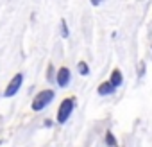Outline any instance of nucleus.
Wrapping results in <instances>:
<instances>
[{
  "instance_id": "nucleus-1",
  "label": "nucleus",
  "mask_w": 152,
  "mask_h": 147,
  "mask_svg": "<svg viewBox=\"0 0 152 147\" xmlns=\"http://www.w3.org/2000/svg\"><path fill=\"white\" fill-rule=\"evenodd\" d=\"M54 97H56V92H54V90H50V88L38 92V93H36V97L32 99V104H31L32 111H36V113L43 111V110H45V108L54 101Z\"/></svg>"
},
{
  "instance_id": "nucleus-2",
  "label": "nucleus",
  "mask_w": 152,
  "mask_h": 147,
  "mask_svg": "<svg viewBox=\"0 0 152 147\" xmlns=\"http://www.w3.org/2000/svg\"><path fill=\"white\" fill-rule=\"evenodd\" d=\"M73 110H75V97L63 99L61 104H59V108H57V124L63 126L64 122H68V118L72 117Z\"/></svg>"
},
{
  "instance_id": "nucleus-3",
  "label": "nucleus",
  "mask_w": 152,
  "mask_h": 147,
  "mask_svg": "<svg viewBox=\"0 0 152 147\" xmlns=\"http://www.w3.org/2000/svg\"><path fill=\"white\" fill-rule=\"evenodd\" d=\"M22 85H23V74L18 72V74H15V76L11 77V81L7 83V86H6V90H4V97H6V99L15 97V95L20 92Z\"/></svg>"
},
{
  "instance_id": "nucleus-4",
  "label": "nucleus",
  "mask_w": 152,
  "mask_h": 147,
  "mask_svg": "<svg viewBox=\"0 0 152 147\" xmlns=\"http://www.w3.org/2000/svg\"><path fill=\"white\" fill-rule=\"evenodd\" d=\"M70 83H72V70L68 66H61L56 74V85L59 88H66L70 86Z\"/></svg>"
},
{
  "instance_id": "nucleus-5",
  "label": "nucleus",
  "mask_w": 152,
  "mask_h": 147,
  "mask_svg": "<svg viewBox=\"0 0 152 147\" xmlns=\"http://www.w3.org/2000/svg\"><path fill=\"white\" fill-rule=\"evenodd\" d=\"M116 92V86L107 79V81H104V83H100L99 85V88H97V93L100 95V97H107V95H113Z\"/></svg>"
},
{
  "instance_id": "nucleus-6",
  "label": "nucleus",
  "mask_w": 152,
  "mask_h": 147,
  "mask_svg": "<svg viewBox=\"0 0 152 147\" xmlns=\"http://www.w3.org/2000/svg\"><path fill=\"white\" fill-rule=\"evenodd\" d=\"M109 81H111L116 88H120V86L124 85V74H122V70L115 68V70L111 72V76H109Z\"/></svg>"
},
{
  "instance_id": "nucleus-7",
  "label": "nucleus",
  "mask_w": 152,
  "mask_h": 147,
  "mask_svg": "<svg viewBox=\"0 0 152 147\" xmlns=\"http://www.w3.org/2000/svg\"><path fill=\"white\" fill-rule=\"evenodd\" d=\"M77 72L81 74V76H90V65L86 63V61H79L77 63Z\"/></svg>"
},
{
  "instance_id": "nucleus-8",
  "label": "nucleus",
  "mask_w": 152,
  "mask_h": 147,
  "mask_svg": "<svg viewBox=\"0 0 152 147\" xmlns=\"http://www.w3.org/2000/svg\"><path fill=\"white\" fill-rule=\"evenodd\" d=\"M59 32H61V36H63V38H68V36H70L68 22H66L64 18H61V22H59Z\"/></svg>"
},
{
  "instance_id": "nucleus-9",
  "label": "nucleus",
  "mask_w": 152,
  "mask_h": 147,
  "mask_svg": "<svg viewBox=\"0 0 152 147\" xmlns=\"http://www.w3.org/2000/svg\"><path fill=\"white\" fill-rule=\"evenodd\" d=\"M106 143H107L109 147H118V142H116V138H115V135H113L111 131L106 133Z\"/></svg>"
},
{
  "instance_id": "nucleus-10",
  "label": "nucleus",
  "mask_w": 152,
  "mask_h": 147,
  "mask_svg": "<svg viewBox=\"0 0 152 147\" xmlns=\"http://www.w3.org/2000/svg\"><path fill=\"white\" fill-rule=\"evenodd\" d=\"M56 74H57L56 68H54L52 65H48V66H47V81H48V83H50V81H56Z\"/></svg>"
},
{
  "instance_id": "nucleus-11",
  "label": "nucleus",
  "mask_w": 152,
  "mask_h": 147,
  "mask_svg": "<svg viewBox=\"0 0 152 147\" xmlns=\"http://www.w3.org/2000/svg\"><path fill=\"white\" fill-rule=\"evenodd\" d=\"M143 76H145V63L141 61L140 63V77H143Z\"/></svg>"
},
{
  "instance_id": "nucleus-12",
  "label": "nucleus",
  "mask_w": 152,
  "mask_h": 147,
  "mask_svg": "<svg viewBox=\"0 0 152 147\" xmlns=\"http://www.w3.org/2000/svg\"><path fill=\"white\" fill-rule=\"evenodd\" d=\"M43 126H45V127H52V126H54V122H52L50 118H45V120H43Z\"/></svg>"
},
{
  "instance_id": "nucleus-13",
  "label": "nucleus",
  "mask_w": 152,
  "mask_h": 147,
  "mask_svg": "<svg viewBox=\"0 0 152 147\" xmlns=\"http://www.w3.org/2000/svg\"><path fill=\"white\" fill-rule=\"evenodd\" d=\"M102 2H104V0H90V4H91V6H95V7H97V6H100Z\"/></svg>"
}]
</instances>
